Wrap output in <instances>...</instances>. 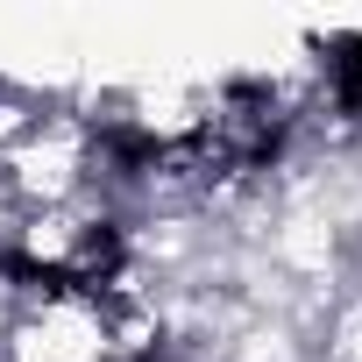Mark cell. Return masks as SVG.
<instances>
[{
	"label": "cell",
	"mask_w": 362,
	"mask_h": 362,
	"mask_svg": "<svg viewBox=\"0 0 362 362\" xmlns=\"http://www.w3.org/2000/svg\"><path fill=\"white\" fill-rule=\"evenodd\" d=\"M284 135V100L263 93V86H235L214 100V114L185 135V156L199 170V185H221V177H242L256 170Z\"/></svg>",
	"instance_id": "cell-1"
},
{
	"label": "cell",
	"mask_w": 362,
	"mask_h": 362,
	"mask_svg": "<svg viewBox=\"0 0 362 362\" xmlns=\"http://www.w3.org/2000/svg\"><path fill=\"white\" fill-rule=\"evenodd\" d=\"M334 93H341V107L348 114H362V36L341 50V71H334Z\"/></svg>",
	"instance_id": "cell-2"
}]
</instances>
